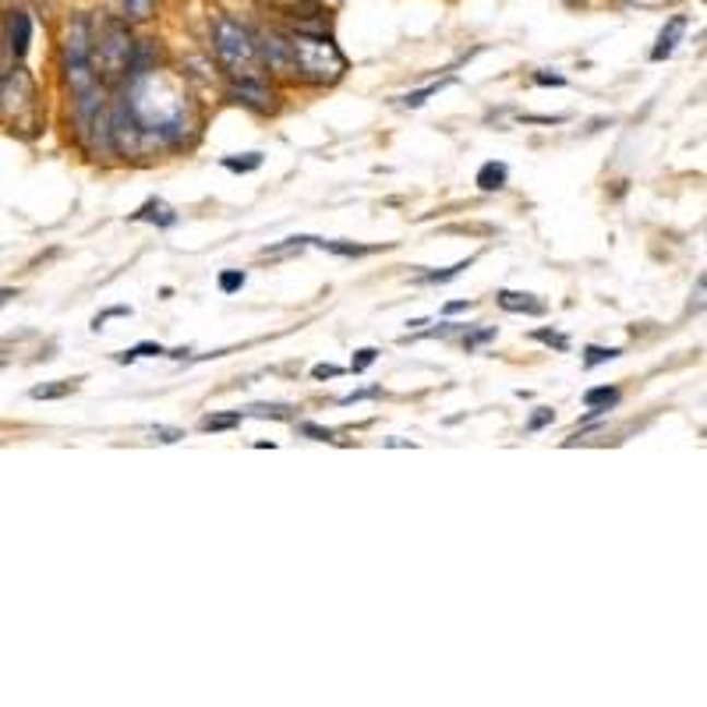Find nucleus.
I'll list each match as a JSON object with an SVG mask.
<instances>
[{
    "label": "nucleus",
    "mask_w": 707,
    "mask_h": 707,
    "mask_svg": "<svg viewBox=\"0 0 707 707\" xmlns=\"http://www.w3.org/2000/svg\"><path fill=\"white\" fill-rule=\"evenodd\" d=\"M128 110L134 117L149 139H174L180 131V125L188 120V103L185 96L177 93V85L167 82L163 74H156V68H145V71H131V82H128Z\"/></svg>",
    "instance_id": "obj_1"
},
{
    "label": "nucleus",
    "mask_w": 707,
    "mask_h": 707,
    "mask_svg": "<svg viewBox=\"0 0 707 707\" xmlns=\"http://www.w3.org/2000/svg\"><path fill=\"white\" fill-rule=\"evenodd\" d=\"M291 54H294V71L301 79H308L315 85L337 82L347 71V60L337 50V43H329L326 36H291Z\"/></svg>",
    "instance_id": "obj_2"
},
{
    "label": "nucleus",
    "mask_w": 707,
    "mask_h": 707,
    "mask_svg": "<svg viewBox=\"0 0 707 707\" xmlns=\"http://www.w3.org/2000/svg\"><path fill=\"white\" fill-rule=\"evenodd\" d=\"M213 47H216L220 64L227 68L234 79H259V47H255L251 33L240 22L216 19Z\"/></svg>",
    "instance_id": "obj_3"
},
{
    "label": "nucleus",
    "mask_w": 707,
    "mask_h": 707,
    "mask_svg": "<svg viewBox=\"0 0 707 707\" xmlns=\"http://www.w3.org/2000/svg\"><path fill=\"white\" fill-rule=\"evenodd\" d=\"M131 57H134V43L128 36V28L120 22H103L99 36H93V68L96 79L114 82L125 71H131Z\"/></svg>",
    "instance_id": "obj_4"
},
{
    "label": "nucleus",
    "mask_w": 707,
    "mask_h": 707,
    "mask_svg": "<svg viewBox=\"0 0 707 707\" xmlns=\"http://www.w3.org/2000/svg\"><path fill=\"white\" fill-rule=\"evenodd\" d=\"M28 43H33V19L25 11H11L8 14V50L11 57H25L28 54Z\"/></svg>",
    "instance_id": "obj_5"
},
{
    "label": "nucleus",
    "mask_w": 707,
    "mask_h": 707,
    "mask_svg": "<svg viewBox=\"0 0 707 707\" xmlns=\"http://www.w3.org/2000/svg\"><path fill=\"white\" fill-rule=\"evenodd\" d=\"M686 22H690L686 14H672L669 25L658 33V43H655V50H651V60H665V57L675 54V47H680V39H683V33H686Z\"/></svg>",
    "instance_id": "obj_6"
},
{
    "label": "nucleus",
    "mask_w": 707,
    "mask_h": 707,
    "mask_svg": "<svg viewBox=\"0 0 707 707\" xmlns=\"http://www.w3.org/2000/svg\"><path fill=\"white\" fill-rule=\"evenodd\" d=\"M262 57L266 64L273 71H283V74H297L294 71V54H291V39H280V36H266L262 43Z\"/></svg>",
    "instance_id": "obj_7"
},
{
    "label": "nucleus",
    "mask_w": 707,
    "mask_h": 707,
    "mask_svg": "<svg viewBox=\"0 0 707 707\" xmlns=\"http://www.w3.org/2000/svg\"><path fill=\"white\" fill-rule=\"evenodd\" d=\"M131 223H160V227H174L177 213L163 199H149L139 213H131Z\"/></svg>",
    "instance_id": "obj_8"
},
{
    "label": "nucleus",
    "mask_w": 707,
    "mask_h": 707,
    "mask_svg": "<svg viewBox=\"0 0 707 707\" xmlns=\"http://www.w3.org/2000/svg\"><path fill=\"white\" fill-rule=\"evenodd\" d=\"M234 96H240L245 103H251V107H259L266 110L269 107V89L262 85V79H234Z\"/></svg>",
    "instance_id": "obj_9"
},
{
    "label": "nucleus",
    "mask_w": 707,
    "mask_h": 707,
    "mask_svg": "<svg viewBox=\"0 0 707 707\" xmlns=\"http://www.w3.org/2000/svg\"><path fill=\"white\" fill-rule=\"evenodd\" d=\"M499 305L506 311H523V315H545V301L534 294H517V291H499Z\"/></svg>",
    "instance_id": "obj_10"
},
{
    "label": "nucleus",
    "mask_w": 707,
    "mask_h": 707,
    "mask_svg": "<svg viewBox=\"0 0 707 707\" xmlns=\"http://www.w3.org/2000/svg\"><path fill=\"white\" fill-rule=\"evenodd\" d=\"M615 403H620V389L615 386H598V389H588V393H584V408L591 411L588 417L605 414L609 408H615Z\"/></svg>",
    "instance_id": "obj_11"
},
{
    "label": "nucleus",
    "mask_w": 707,
    "mask_h": 707,
    "mask_svg": "<svg viewBox=\"0 0 707 707\" xmlns=\"http://www.w3.org/2000/svg\"><path fill=\"white\" fill-rule=\"evenodd\" d=\"M478 188L481 191H503L506 185H509V167L506 163H495V160H488L485 167L478 170Z\"/></svg>",
    "instance_id": "obj_12"
},
{
    "label": "nucleus",
    "mask_w": 707,
    "mask_h": 707,
    "mask_svg": "<svg viewBox=\"0 0 707 707\" xmlns=\"http://www.w3.org/2000/svg\"><path fill=\"white\" fill-rule=\"evenodd\" d=\"M85 379L79 375V379H60V382H43V386H33L28 389V397L33 400H64V397H71L74 389H79Z\"/></svg>",
    "instance_id": "obj_13"
},
{
    "label": "nucleus",
    "mask_w": 707,
    "mask_h": 707,
    "mask_svg": "<svg viewBox=\"0 0 707 707\" xmlns=\"http://www.w3.org/2000/svg\"><path fill=\"white\" fill-rule=\"evenodd\" d=\"M311 245H319L333 255H347V259H357V255H372L375 248H365V245H343V240H322V237H311Z\"/></svg>",
    "instance_id": "obj_14"
},
{
    "label": "nucleus",
    "mask_w": 707,
    "mask_h": 707,
    "mask_svg": "<svg viewBox=\"0 0 707 707\" xmlns=\"http://www.w3.org/2000/svg\"><path fill=\"white\" fill-rule=\"evenodd\" d=\"M240 411H231V414H209V417H202V432H231V428H237L240 425Z\"/></svg>",
    "instance_id": "obj_15"
},
{
    "label": "nucleus",
    "mask_w": 707,
    "mask_h": 707,
    "mask_svg": "<svg viewBox=\"0 0 707 707\" xmlns=\"http://www.w3.org/2000/svg\"><path fill=\"white\" fill-rule=\"evenodd\" d=\"M223 167L234 170V174H251L262 167V153H245V156H223Z\"/></svg>",
    "instance_id": "obj_16"
},
{
    "label": "nucleus",
    "mask_w": 707,
    "mask_h": 707,
    "mask_svg": "<svg viewBox=\"0 0 707 707\" xmlns=\"http://www.w3.org/2000/svg\"><path fill=\"white\" fill-rule=\"evenodd\" d=\"M156 354H167L160 347V343H139V347H131V351H120L114 361L117 365H131V361H139V357H156Z\"/></svg>",
    "instance_id": "obj_17"
},
{
    "label": "nucleus",
    "mask_w": 707,
    "mask_h": 707,
    "mask_svg": "<svg viewBox=\"0 0 707 707\" xmlns=\"http://www.w3.org/2000/svg\"><path fill=\"white\" fill-rule=\"evenodd\" d=\"M449 82H453V79H446V82H432V85H425V89H417V93H408V96H403V107H411V110L425 107V103H428L435 93H439L443 85H449Z\"/></svg>",
    "instance_id": "obj_18"
},
{
    "label": "nucleus",
    "mask_w": 707,
    "mask_h": 707,
    "mask_svg": "<svg viewBox=\"0 0 707 707\" xmlns=\"http://www.w3.org/2000/svg\"><path fill=\"white\" fill-rule=\"evenodd\" d=\"M620 354H623L620 347H594L591 343V347L584 351V368H598V365H605V361H615Z\"/></svg>",
    "instance_id": "obj_19"
},
{
    "label": "nucleus",
    "mask_w": 707,
    "mask_h": 707,
    "mask_svg": "<svg viewBox=\"0 0 707 707\" xmlns=\"http://www.w3.org/2000/svg\"><path fill=\"white\" fill-rule=\"evenodd\" d=\"M245 280H248V276L240 273V269H223V273H220V291H223V294H234V291L245 287Z\"/></svg>",
    "instance_id": "obj_20"
},
{
    "label": "nucleus",
    "mask_w": 707,
    "mask_h": 707,
    "mask_svg": "<svg viewBox=\"0 0 707 707\" xmlns=\"http://www.w3.org/2000/svg\"><path fill=\"white\" fill-rule=\"evenodd\" d=\"M463 269H471V259L468 262H457V266H449V269H439V273H425L421 280L425 283H449V280H457Z\"/></svg>",
    "instance_id": "obj_21"
},
{
    "label": "nucleus",
    "mask_w": 707,
    "mask_h": 707,
    "mask_svg": "<svg viewBox=\"0 0 707 707\" xmlns=\"http://www.w3.org/2000/svg\"><path fill=\"white\" fill-rule=\"evenodd\" d=\"M153 8H156V0H125L128 19H134V22H145L149 14H153Z\"/></svg>",
    "instance_id": "obj_22"
},
{
    "label": "nucleus",
    "mask_w": 707,
    "mask_h": 707,
    "mask_svg": "<svg viewBox=\"0 0 707 707\" xmlns=\"http://www.w3.org/2000/svg\"><path fill=\"white\" fill-rule=\"evenodd\" d=\"M375 357H379V351H375V347L357 351V354H354V361H351V372H354V375H361L365 368H372V365H375Z\"/></svg>",
    "instance_id": "obj_23"
},
{
    "label": "nucleus",
    "mask_w": 707,
    "mask_h": 707,
    "mask_svg": "<svg viewBox=\"0 0 707 707\" xmlns=\"http://www.w3.org/2000/svg\"><path fill=\"white\" fill-rule=\"evenodd\" d=\"M534 340L549 343V347H555V351H566V347H569V340H566L563 333H555V329H538Z\"/></svg>",
    "instance_id": "obj_24"
},
{
    "label": "nucleus",
    "mask_w": 707,
    "mask_h": 707,
    "mask_svg": "<svg viewBox=\"0 0 707 707\" xmlns=\"http://www.w3.org/2000/svg\"><path fill=\"white\" fill-rule=\"evenodd\" d=\"M552 421H555L552 408H538V414H531V421H528V432H541L545 425H552Z\"/></svg>",
    "instance_id": "obj_25"
},
{
    "label": "nucleus",
    "mask_w": 707,
    "mask_h": 707,
    "mask_svg": "<svg viewBox=\"0 0 707 707\" xmlns=\"http://www.w3.org/2000/svg\"><path fill=\"white\" fill-rule=\"evenodd\" d=\"M125 315H131V308H125V305H117V308H107V311H99L96 319H93V329H96V333H99V329H103V322H107V319H125Z\"/></svg>",
    "instance_id": "obj_26"
},
{
    "label": "nucleus",
    "mask_w": 707,
    "mask_h": 707,
    "mask_svg": "<svg viewBox=\"0 0 707 707\" xmlns=\"http://www.w3.org/2000/svg\"><path fill=\"white\" fill-rule=\"evenodd\" d=\"M153 435H156L160 443H180V439H185V432H180V428H167V425H153Z\"/></svg>",
    "instance_id": "obj_27"
},
{
    "label": "nucleus",
    "mask_w": 707,
    "mask_h": 707,
    "mask_svg": "<svg viewBox=\"0 0 707 707\" xmlns=\"http://www.w3.org/2000/svg\"><path fill=\"white\" fill-rule=\"evenodd\" d=\"M337 375H343V368H340V365H315V368H311V379H315V382H322V379H337Z\"/></svg>",
    "instance_id": "obj_28"
},
{
    "label": "nucleus",
    "mask_w": 707,
    "mask_h": 707,
    "mask_svg": "<svg viewBox=\"0 0 707 707\" xmlns=\"http://www.w3.org/2000/svg\"><path fill=\"white\" fill-rule=\"evenodd\" d=\"M379 393H382L379 386H372V389H354V393H347V397H343L340 403H343V408H347V403H357V400H372V397H379Z\"/></svg>",
    "instance_id": "obj_29"
},
{
    "label": "nucleus",
    "mask_w": 707,
    "mask_h": 707,
    "mask_svg": "<svg viewBox=\"0 0 707 707\" xmlns=\"http://www.w3.org/2000/svg\"><path fill=\"white\" fill-rule=\"evenodd\" d=\"M492 337H495V329H492V326H488V329H478L474 337H468V340H463V347H468V351H474V347H481V343H488Z\"/></svg>",
    "instance_id": "obj_30"
},
{
    "label": "nucleus",
    "mask_w": 707,
    "mask_h": 707,
    "mask_svg": "<svg viewBox=\"0 0 707 707\" xmlns=\"http://www.w3.org/2000/svg\"><path fill=\"white\" fill-rule=\"evenodd\" d=\"M301 432L311 435V439H319V443H329V439H333V432L322 428V425H311V421H305V425H301Z\"/></svg>",
    "instance_id": "obj_31"
},
{
    "label": "nucleus",
    "mask_w": 707,
    "mask_h": 707,
    "mask_svg": "<svg viewBox=\"0 0 707 707\" xmlns=\"http://www.w3.org/2000/svg\"><path fill=\"white\" fill-rule=\"evenodd\" d=\"M291 408H248V414H259V417H291Z\"/></svg>",
    "instance_id": "obj_32"
},
{
    "label": "nucleus",
    "mask_w": 707,
    "mask_h": 707,
    "mask_svg": "<svg viewBox=\"0 0 707 707\" xmlns=\"http://www.w3.org/2000/svg\"><path fill=\"white\" fill-rule=\"evenodd\" d=\"M534 82H538V85H566L563 74H552V71H538Z\"/></svg>",
    "instance_id": "obj_33"
},
{
    "label": "nucleus",
    "mask_w": 707,
    "mask_h": 707,
    "mask_svg": "<svg viewBox=\"0 0 707 707\" xmlns=\"http://www.w3.org/2000/svg\"><path fill=\"white\" fill-rule=\"evenodd\" d=\"M471 301H453V305H446V315H457V311H468Z\"/></svg>",
    "instance_id": "obj_34"
},
{
    "label": "nucleus",
    "mask_w": 707,
    "mask_h": 707,
    "mask_svg": "<svg viewBox=\"0 0 707 707\" xmlns=\"http://www.w3.org/2000/svg\"><path fill=\"white\" fill-rule=\"evenodd\" d=\"M14 297H19V291H11V287H0V308H4V305H11Z\"/></svg>",
    "instance_id": "obj_35"
},
{
    "label": "nucleus",
    "mask_w": 707,
    "mask_h": 707,
    "mask_svg": "<svg viewBox=\"0 0 707 707\" xmlns=\"http://www.w3.org/2000/svg\"><path fill=\"white\" fill-rule=\"evenodd\" d=\"M273 4H287V8H294V4H301V0H273Z\"/></svg>",
    "instance_id": "obj_36"
},
{
    "label": "nucleus",
    "mask_w": 707,
    "mask_h": 707,
    "mask_svg": "<svg viewBox=\"0 0 707 707\" xmlns=\"http://www.w3.org/2000/svg\"><path fill=\"white\" fill-rule=\"evenodd\" d=\"M0 368H4V361H0Z\"/></svg>",
    "instance_id": "obj_37"
}]
</instances>
